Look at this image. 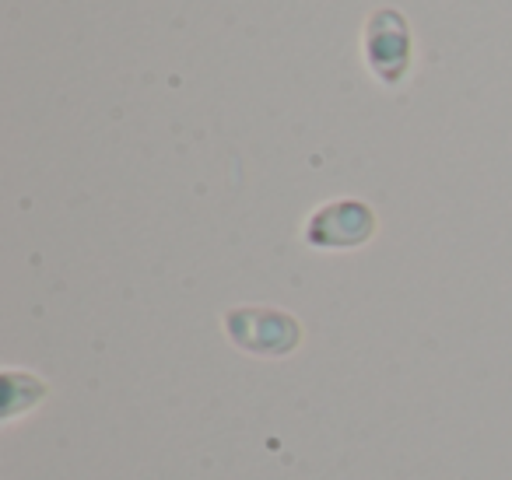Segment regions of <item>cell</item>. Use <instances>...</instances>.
Instances as JSON below:
<instances>
[{"label":"cell","instance_id":"cell-1","mask_svg":"<svg viewBox=\"0 0 512 480\" xmlns=\"http://www.w3.org/2000/svg\"><path fill=\"white\" fill-rule=\"evenodd\" d=\"M225 330L239 351L260 358H285L302 340V326L278 309H235L225 316Z\"/></svg>","mask_w":512,"mask_h":480},{"label":"cell","instance_id":"cell-2","mask_svg":"<svg viewBox=\"0 0 512 480\" xmlns=\"http://www.w3.org/2000/svg\"><path fill=\"white\" fill-rule=\"evenodd\" d=\"M372 235V211L355 200H341V204L327 207L313 218L306 228V239L316 246H358Z\"/></svg>","mask_w":512,"mask_h":480}]
</instances>
